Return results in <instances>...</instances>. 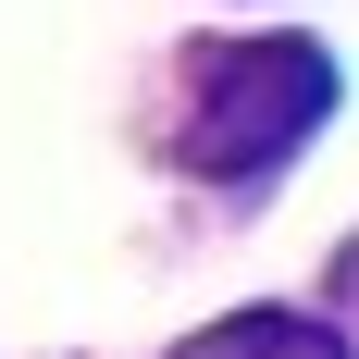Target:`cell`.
<instances>
[{
    "instance_id": "obj_2",
    "label": "cell",
    "mask_w": 359,
    "mask_h": 359,
    "mask_svg": "<svg viewBox=\"0 0 359 359\" xmlns=\"http://www.w3.org/2000/svg\"><path fill=\"white\" fill-rule=\"evenodd\" d=\"M174 359H347V334H334V323H310V310H236V323L186 334Z\"/></svg>"
},
{
    "instance_id": "obj_3",
    "label": "cell",
    "mask_w": 359,
    "mask_h": 359,
    "mask_svg": "<svg viewBox=\"0 0 359 359\" xmlns=\"http://www.w3.org/2000/svg\"><path fill=\"white\" fill-rule=\"evenodd\" d=\"M334 310H359V236L334 248Z\"/></svg>"
},
{
    "instance_id": "obj_1",
    "label": "cell",
    "mask_w": 359,
    "mask_h": 359,
    "mask_svg": "<svg viewBox=\"0 0 359 359\" xmlns=\"http://www.w3.org/2000/svg\"><path fill=\"white\" fill-rule=\"evenodd\" d=\"M334 111V50L310 37H236L198 62V100H186V161L198 174H273L310 124Z\"/></svg>"
}]
</instances>
